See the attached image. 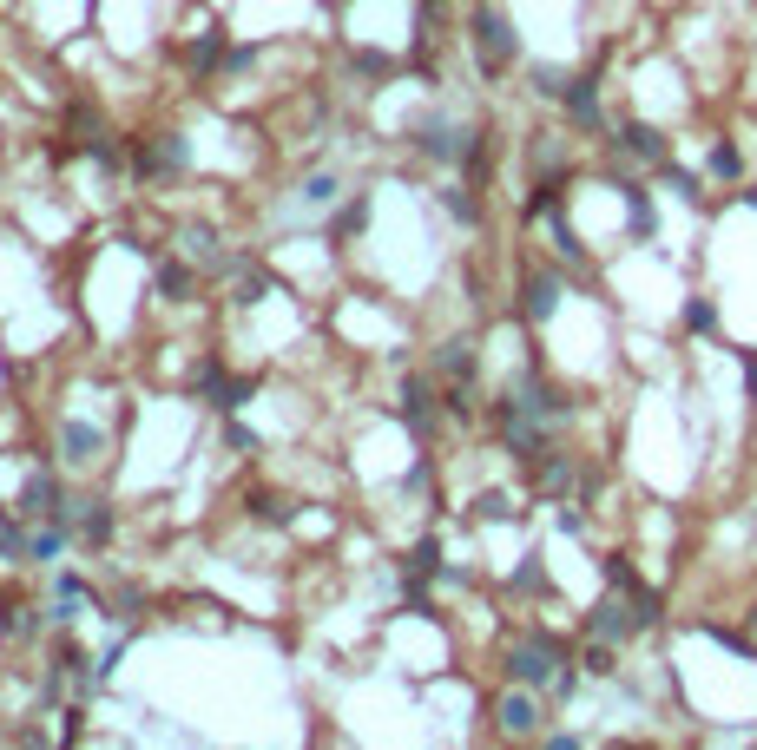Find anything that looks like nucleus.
I'll return each mask as SVG.
<instances>
[{"mask_svg": "<svg viewBox=\"0 0 757 750\" xmlns=\"http://www.w3.org/2000/svg\"><path fill=\"white\" fill-rule=\"evenodd\" d=\"M402 422H409V428H428V389H422V382H409V389H402Z\"/></svg>", "mask_w": 757, "mask_h": 750, "instance_id": "f3484780", "label": "nucleus"}, {"mask_svg": "<svg viewBox=\"0 0 757 750\" xmlns=\"http://www.w3.org/2000/svg\"><path fill=\"white\" fill-rule=\"evenodd\" d=\"M567 119L573 125H586V132H593V125H600V86H593V79H567Z\"/></svg>", "mask_w": 757, "mask_h": 750, "instance_id": "423d86ee", "label": "nucleus"}, {"mask_svg": "<svg viewBox=\"0 0 757 750\" xmlns=\"http://www.w3.org/2000/svg\"><path fill=\"white\" fill-rule=\"evenodd\" d=\"M158 290H165V297H185V290H191V277H185L178 264H165V270H158Z\"/></svg>", "mask_w": 757, "mask_h": 750, "instance_id": "b1692460", "label": "nucleus"}, {"mask_svg": "<svg viewBox=\"0 0 757 750\" xmlns=\"http://www.w3.org/2000/svg\"><path fill=\"white\" fill-rule=\"evenodd\" d=\"M586 672H593V678H613V672H619V665H613V652H606V639L593 645V652H586Z\"/></svg>", "mask_w": 757, "mask_h": 750, "instance_id": "393cba45", "label": "nucleus"}, {"mask_svg": "<svg viewBox=\"0 0 757 750\" xmlns=\"http://www.w3.org/2000/svg\"><path fill=\"white\" fill-rule=\"evenodd\" d=\"M507 672H514V685H527V691L553 685V678H560V645L553 639H521L507 652Z\"/></svg>", "mask_w": 757, "mask_h": 750, "instance_id": "f257e3e1", "label": "nucleus"}, {"mask_svg": "<svg viewBox=\"0 0 757 750\" xmlns=\"http://www.w3.org/2000/svg\"><path fill=\"white\" fill-rule=\"evenodd\" d=\"M79 533H86V540H112V514H106V507L79 514Z\"/></svg>", "mask_w": 757, "mask_h": 750, "instance_id": "412c9836", "label": "nucleus"}, {"mask_svg": "<svg viewBox=\"0 0 757 750\" xmlns=\"http://www.w3.org/2000/svg\"><path fill=\"white\" fill-rule=\"evenodd\" d=\"M619 145H626L632 158H652V165H665V139L652 132V125H626V132H619Z\"/></svg>", "mask_w": 757, "mask_h": 750, "instance_id": "9b49d317", "label": "nucleus"}, {"mask_svg": "<svg viewBox=\"0 0 757 750\" xmlns=\"http://www.w3.org/2000/svg\"><path fill=\"white\" fill-rule=\"evenodd\" d=\"M303 198H310V204H330V198H336V178H330V172H316L310 185H303Z\"/></svg>", "mask_w": 757, "mask_h": 750, "instance_id": "bb28decb", "label": "nucleus"}, {"mask_svg": "<svg viewBox=\"0 0 757 750\" xmlns=\"http://www.w3.org/2000/svg\"><path fill=\"white\" fill-rule=\"evenodd\" d=\"M711 323H718V310H711L705 297H698V303H685V329H698V336H705Z\"/></svg>", "mask_w": 757, "mask_h": 750, "instance_id": "5701e85b", "label": "nucleus"}, {"mask_svg": "<svg viewBox=\"0 0 757 750\" xmlns=\"http://www.w3.org/2000/svg\"><path fill=\"white\" fill-rule=\"evenodd\" d=\"M534 323H547L553 310H560V277H527V303H521Z\"/></svg>", "mask_w": 757, "mask_h": 750, "instance_id": "1a4fd4ad", "label": "nucleus"}, {"mask_svg": "<svg viewBox=\"0 0 757 750\" xmlns=\"http://www.w3.org/2000/svg\"><path fill=\"white\" fill-rule=\"evenodd\" d=\"M211 60H218V33H205V40L191 47V66H211Z\"/></svg>", "mask_w": 757, "mask_h": 750, "instance_id": "cd10ccee", "label": "nucleus"}, {"mask_svg": "<svg viewBox=\"0 0 757 750\" xmlns=\"http://www.w3.org/2000/svg\"><path fill=\"white\" fill-rule=\"evenodd\" d=\"M369 224V198H356V204H343V211H336V224H330V237H356Z\"/></svg>", "mask_w": 757, "mask_h": 750, "instance_id": "dca6fc26", "label": "nucleus"}, {"mask_svg": "<svg viewBox=\"0 0 757 750\" xmlns=\"http://www.w3.org/2000/svg\"><path fill=\"white\" fill-rule=\"evenodd\" d=\"M435 362H442V375H461V382H468V375H474V362H481V356H474V336H448Z\"/></svg>", "mask_w": 757, "mask_h": 750, "instance_id": "9d476101", "label": "nucleus"}, {"mask_svg": "<svg viewBox=\"0 0 757 750\" xmlns=\"http://www.w3.org/2000/svg\"><path fill=\"white\" fill-rule=\"evenodd\" d=\"M264 290H270V277H244V283H237V303H257Z\"/></svg>", "mask_w": 757, "mask_h": 750, "instance_id": "c85d7f7f", "label": "nucleus"}, {"mask_svg": "<svg viewBox=\"0 0 757 750\" xmlns=\"http://www.w3.org/2000/svg\"><path fill=\"white\" fill-rule=\"evenodd\" d=\"M435 560H442V547H435V540H422V547L409 553V573H415V579H428V573H435Z\"/></svg>", "mask_w": 757, "mask_h": 750, "instance_id": "4be33fe9", "label": "nucleus"}, {"mask_svg": "<svg viewBox=\"0 0 757 750\" xmlns=\"http://www.w3.org/2000/svg\"><path fill=\"white\" fill-rule=\"evenodd\" d=\"M185 165V145L178 139H165V145H152V152H139V172H178Z\"/></svg>", "mask_w": 757, "mask_h": 750, "instance_id": "4468645a", "label": "nucleus"}, {"mask_svg": "<svg viewBox=\"0 0 757 750\" xmlns=\"http://www.w3.org/2000/svg\"><path fill=\"white\" fill-rule=\"evenodd\" d=\"M705 639H718L725 652H738V658H757V652H751V639H744V632H725V625H705Z\"/></svg>", "mask_w": 757, "mask_h": 750, "instance_id": "aec40b11", "label": "nucleus"}, {"mask_svg": "<svg viewBox=\"0 0 757 750\" xmlns=\"http://www.w3.org/2000/svg\"><path fill=\"white\" fill-rule=\"evenodd\" d=\"M474 53H481V66H488V73H501V66L514 60V27H507L494 7H481V14H474Z\"/></svg>", "mask_w": 757, "mask_h": 750, "instance_id": "f03ea898", "label": "nucleus"}, {"mask_svg": "<svg viewBox=\"0 0 757 750\" xmlns=\"http://www.w3.org/2000/svg\"><path fill=\"white\" fill-rule=\"evenodd\" d=\"M586 632H593V639H606V645H619V639H632V632H639V612H632L626 599H600V606H593V619H586Z\"/></svg>", "mask_w": 757, "mask_h": 750, "instance_id": "7ed1b4c3", "label": "nucleus"}, {"mask_svg": "<svg viewBox=\"0 0 757 750\" xmlns=\"http://www.w3.org/2000/svg\"><path fill=\"white\" fill-rule=\"evenodd\" d=\"M659 172H665V185L679 191V198H698V172H685V165H672V158H665Z\"/></svg>", "mask_w": 757, "mask_h": 750, "instance_id": "6ab92c4d", "label": "nucleus"}, {"mask_svg": "<svg viewBox=\"0 0 757 750\" xmlns=\"http://www.w3.org/2000/svg\"><path fill=\"white\" fill-rule=\"evenodd\" d=\"M93 454H99V428H86V422H66V461H73V468H86Z\"/></svg>", "mask_w": 757, "mask_h": 750, "instance_id": "f8f14e48", "label": "nucleus"}, {"mask_svg": "<svg viewBox=\"0 0 757 750\" xmlns=\"http://www.w3.org/2000/svg\"><path fill=\"white\" fill-rule=\"evenodd\" d=\"M20 514H27V520H66V507H60V481H53V474H33L27 494H20Z\"/></svg>", "mask_w": 757, "mask_h": 750, "instance_id": "39448f33", "label": "nucleus"}, {"mask_svg": "<svg viewBox=\"0 0 757 750\" xmlns=\"http://www.w3.org/2000/svg\"><path fill=\"white\" fill-rule=\"evenodd\" d=\"M474 514H481V520H514V507H507V494H481Z\"/></svg>", "mask_w": 757, "mask_h": 750, "instance_id": "a878e982", "label": "nucleus"}, {"mask_svg": "<svg viewBox=\"0 0 757 750\" xmlns=\"http://www.w3.org/2000/svg\"><path fill=\"white\" fill-rule=\"evenodd\" d=\"M540 487H547V494H567V487H580V474H573V461L567 454H540Z\"/></svg>", "mask_w": 757, "mask_h": 750, "instance_id": "ddd939ff", "label": "nucleus"}, {"mask_svg": "<svg viewBox=\"0 0 757 750\" xmlns=\"http://www.w3.org/2000/svg\"><path fill=\"white\" fill-rule=\"evenodd\" d=\"M711 178H744V152L738 145H725V139L711 145Z\"/></svg>", "mask_w": 757, "mask_h": 750, "instance_id": "2eb2a0df", "label": "nucleus"}, {"mask_svg": "<svg viewBox=\"0 0 757 750\" xmlns=\"http://www.w3.org/2000/svg\"><path fill=\"white\" fill-rule=\"evenodd\" d=\"M501 724H507L514 737H534V731H540V704L527 698V691H507V698H501Z\"/></svg>", "mask_w": 757, "mask_h": 750, "instance_id": "6e6552de", "label": "nucleus"}, {"mask_svg": "<svg viewBox=\"0 0 757 750\" xmlns=\"http://www.w3.org/2000/svg\"><path fill=\"white\" fill-rule=\"evenodd\" d=\"M744 204H751V211H757V191H744Z\"/></svg>", "mask_w": 757, "mask_h": 750, "instance_id": "c756f323", "label": "nucleus"}, {"mask_svg": "<svg viewBox=\"0 0 757 750\" xmlns=\"http://www.w3.org/2000/svg\"><path fill=\"white\" fill-rule=\"evenodd\" d=\"M751 625H757V612H751Z\"/></svg>", "mask_w": 757, "mask_h": 750, "instance_id": "7c9ffc66", "label": "nucleus"}, {"mask_svg": "<svg viewBox=\"0 0 757 750\" xmlns=\"http://www.w3.org/2000/svg\"><path fill=\"white\" fill-rule=\"evenodd\" d=\"M415 145H422L428 158H461V152H474L468 132H455L448 119H422V125H415Z\"/></svg>", "mask_w": 757, "mask_h": 750, "instance_id": "20e7f679", "label": "nucleus"}, {"mask_svg": "<svg viewBox=\"0 0 757 750\" xmlns=\"http://www.w3.org/2000/svg\"><path fill=\"white\" fill-rule=\"evenodd\" d=\"M626 211H632V237H639V244H652V237H659V218H652V191L639 185V178H626Z\"/></svg>", "mask_w": 757, "mask_h": 750, "instance_id": "0eeeda50", "label": "nucleus"}, {"mask_svg": "<svg viewBox=\"0 0 757 750\" xmlns=\"http://www.w3.org/2000/svg\"><path fill=\"white\" fill-rule=\"evenodd\" d=\"M442 211H448V218H461V224H474V218H481V204H474L461 185H455V191H442Z\"/></svg>", "mask_w": 757, "mask_h": 750, "instance_id": "a211bd4d", "label": "nucleus"}]
</instances>
